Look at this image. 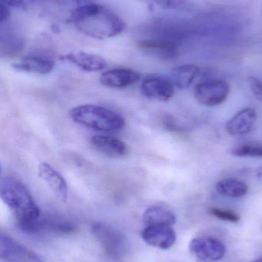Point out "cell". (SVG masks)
Returning <instances> with one entry per match:
<instances>
[{
    "label": "cell",
    "instance_id": "obj_27",
    "mask_svg": "<svg viewBox=\"0 0 262 262\" xmlns=\"http://www.w3.org/2000/svg\"><path fill=\"white\" fill-rule=\"evenodd\" d=\"M252 262H262V258H261V259L255 260V261Z\"/></svg>",
    "mask_w": 262,
    "mask_h": 262
},
{
    "label": "cell",
    "instance_id": "obj_22",
    "mask_svg": "<svg viewBox=\"0 0 262 262\" xmlns=\"http://www.w3.org/2000/svg\"><path fill=\"white\" fill-rule=\"evenodd\" d=\"M143 3H151L164 9H175L181 7L184 0H138Z\"/></svg>",
    "mask_w": 262,
    "mask_h": 262
},
{
    "label": "cell",
    "instance_id": "obj_10",
    "mask_svg": "<svg viewBox=\"0 0 262 262\" xmlns=\"http://www.w3.org/2000/svg\"><path fill=\"white\" fill-rule=\"evenodd\" d=\"M143 240L149 246L161 249H170L176 241V234L170 226H148L142 232Z\"/></svg>",
    "mask_w": 262,
    "mask_h": 262
},
{
    "label": "cell",
    "instance_id": "obj_2",
    "mask_svg": "<svg viewBox=\"0 0 262 262\" xmlns=\"http://www.w3.org/2000/svg\"><path fill=\"white\" fill-rule=\"evenodd\" d=\"M73 23L80 32L95 39L113 38L126 28V23L115 12L91 2L78 10Z\"/></svg>",
    "mask_w": 262,
    "mask_h": 262
},
{
    "label": "cell",
    "instance_id": "obj_9",
    "mask_svg": "<svg viewBox=\"0 0 262 262\" xmlns=\"http://www.w3.org/2000/svg\"><path fill=\"white\" fill-rule=\"evenodd\" d=\"M141 94L148 99L167 101L175 94V85L163 77H148L142 83Z\"/></svg>",
    "mask_w": 262,
    "mask_h": 262
},
{
    "label": "cell",
    "instance_id": "obj_1",
    "mask_svg": "<svg viewBox=\"0 0 262 262\" xmlns=\"http://www.w3.org/2000/svg\"><path fill=\"white\" fill-rule=\"evenodd\" d=\"M0 197L12 211L18 227L23 232L36 233L44 229L39 208L21 182L11 177L2 179Z\"/></svg>",
    "mask_w": 262,
    "mask_h": 262
},
{
    "label": "cell",
    "instance_id": "obj_11",
    "mask_svg": "<svg viewBox=\"0 0 262 262\" xmlns=\"http://www.w3.org/2000/svg\"><path fill=\"white\" fill-rule=\"evenodd\" d=\"M60 59L72 63L87 72H101L108 67V62L103 57L82 51L66 54L60 57Z\"/></svg>",
    "mask_w": 262,
    "mask_h": 262
},
{
    "label": "cell",
    "instance_id": "obj_21",
    "mask_svg": "<svg viewBox=\"0 0 262 262\" xmlns=\"http://www.w3.org/2000/svg\"><path fill=\"white\" fill-rule=\"evenodd\" d=\"M210 213L216 218L220 219L223 221L229 222V223H238L240 220V216L236 212L229 209H218L213 208L211 209Z\"/></svg>",
    "mask_w": 262,
    "mask_h": 262
},
{
    "label": "cell",
    "instance_id": "obj_19",
    "mask_svg": "<svg viewBox=\"0 0 262 262\" xmlns=\"http://www.w3.org/2000/svg\"><path fill=\"white\" fill-rule=\"evenodd\" d=\"M216 189L221 195L238 198L244 196L247 193L249 188L244 182L234 179H226L217 183Z\"/></svg>",
    "mask_w": 262,
    "mask_h": 262
},
{
    "label": "cell",
    "instance_id": "obj_16",
    "mask_svg": "<svg viewBox=\"0 0 262 262\" xmlns=\"http://www.w3.org/2000/svg\"><path fill=\"white\" fill-rule=\"evenodd\" d=\"M55 67L53 60L47 57L27 56L20 60L18 62L12 64V69L18 72L26 73L47 75L52 72Z\"/></svg>",
    "mask_w": 262,
    "mask_h": 262
},
{
    "label": "cell",
    "instance_id": "obj_13",
    "mask_svg": "<svg viewBox=\"0 0 262 262\" xmlns=\"http://www.w3.org/2000/svg\"><path fill=\"white\" fill-rule=\"evenodd\" d=\"M140 79L138 72L129 69H114L106 71L100 77V82L112 89H125Z\"/></svg>",
    "mask_w": 262,
    "mask_h": 262
},
{
    "label": "cell",
    "instance_id": "obj_18",
    "mask_svg": "<svg viewBox=\"0 0 262 262\" xmlns=\"http://www.w3.org/2000/svg\"><path fill=\"white\" fill-rule=\"evenodd\" d=\"M199 72L200 69L193 64L178 66L172 70V82L178 89H188L190 87Z\"/></svg>",
    "mask_w": 262,
    "mask_h": 262
},
{
    "label": "cell",
    "instance_id": "obj_5",
    "mask_svg": "<svg viewBox=\"0 0 262 262\" xmlns=\"http://www.w3.org/2000/svg\"><path fill=\"white\" fill-rule=\"evenodd\" d=\"M89 0H40L38 4L48 16L63 23H73L75 15Z\"/></svg>",
    "mask_w": 262,
    "mask_h": 262
},
{
    "label": "cell",
    "instance_id": "obj_26",
    "mask_svg": "<svg viewBox=\"0 0 262 262\" xmlns=\"http://www.w3.org/2000/svg\"><path fill=\"white\" fill-rule=\"evenodd\" d=\"M256 175L258 178L262 180V166L261 167L258 168V170L256 171Z\"/></svg>",
    "mask_w": 262,
    "mask_h": 262
},
{
    "label": "cell",
    "instance_id": "obj_20",
    "mask_svg": "<svg viewBox=\"0 0 262 262\" xmlns=\"http://www.w3.org/2000/svg\"><path fill=\"white\" fill-rule=\"evenodd\" d=\"M232 154L236 157H262V146L245 145L234 149L232 151Z\"/></svg>",
    "mask_w": 262,
    "mask_h": 262
},
{
    "label": "cell",
    "instance_id": "obj_7",
    "mask_svg": "<svg viewBox=\"0 0 262 262\" xmlns=\"http://www.w3.org/2000/svg\"><path fill=\"white\" fill-rule=\"evenodd\" d=\"M229 92V84L226 81L218 80L198 84L195 88L194 95L200 104L212 107L224 102Z\"/></svg>",
    "mask_w": 262,
    "mask_h": 262
},
{
    "label": "cell",
    "instance_id": "obj_14",
    "mask_svg": "<svg viewBox=\"0 0 262 262\" xmlns=\"http://www.w3.org/2000/svg\"><path fill=\"white\" fill-rule=\"evenodd\" d=\"M38 172L40 178L47 183L54 193L60 200L66 202L68 193L67 183L62 174L46 162L38 165Z\"/></svg>",
    "mask_w": 262,
    "mask_h": 262
},
{
    "label": "cell",
    "instance_id": "obj_24",
    "mask_svg": "<svg viewBox=\"0 0 262 262\" xmlns=\"http://www.w3.org/2000/svg\"><path fill=\"white\" fill-rule=\"evenodd\" d=\"M249 83L251 91L255 98L260 101H262V81L255 77L252 76L249 78Z\"/></svg>",
    "mask_w": 262,
    "mask_h": 262
},
{
    "label": "cell",
    "instance_id": "obj_15",
    "mask_svg": "<svg viewBox=\"0 0 262 262\" xmlns=\"http://www.w3.org/2000/svg\"><path fill=\"white\" fill-rule=\"evenodd\" d=\"M257 113L255 109L247 107L235 115L226 124V129L232 136L249 134L256 122Z\"/></svg>",
    "mask_w": 262,
    "mask_h": 262
},
{
    "label": "cell",
    "instance_id": "obj_25",
    "mask_svg": "<svg viewBox=\"0 0 262 262\" xmlns=\"http://www.w3.org/2000/svg\"><path fill=\"white\" fill-rule=\"evenodd\" d=\"M10 16V12H9V6L1 3V8H0V23H3L7 21L8 18Z\"/></svg>",
    "mask_w": 262,
    "mask_h": 262
},
{
    "label": "cell",
    "instance_id": "obj_4",
    "mask_svg": "<svg viewBox=\"0 0 262 262\" xmlns=\"http://www.w3.org/2000/svg\"><path fill=\"white\" fill-rule=\"evenodd\" d=\"M92 233L111 258L121 259L129 252L127 238L113 226L106 223H95L92 226Z\"/></svg>",
    "mask_w": 262,
    "mask_h": 262
},
{
    "label": "cell",
    "instance_id": "obj_17",
    "mask_svg": "<svg viewBox=\"0 0 262 262\" xmlns=\"http://www.w3.org/2000/svg\"><path fill=\"white\" fill-rule=\"evenodd\" d=\"M143 220L146 226L155 225L172 226L176 222V217L172 211L166 208L153 206L145 211Z\"/></svg>",
    "mask_w": 262,
    "mask_h": 262
},
{
    "label": "cell",
    "instance_id": "obj_6",
    "mask_svg": "<svg viewBox=\"0 0 262 262\" xmlns=\"http://www.w3.org/2000/svg\"><path fill=\"white\" fill-rule=\"evenodd\" d=\"M189 251L198 261L214 262L219 261L224 257L226 247L220 240L203 237L191 241Z\"/></svg>",
    "mask_w": 262,
    "mask_h": 262
},
{
    "label": "cell",
    "instance_id": "obj_12",
    "mask_svg": "<svg viewBox=\"0 0 262 262\" xmlns=\"http://www.w3.org/2000/svg\"><path fill=\"white\" fill-rule=\"evenodd\" d=\"M90 143L95 150L110 158H123L129 152L126 143L115 137L94 136L91 138Z\"/></svg>",
    "mask_w": 262,
    "mask_h": 262
},
{
    "label": "cell",
    "instance_id": "obj_8",
    "mask_svg": "<svg viewBox=\"0 0 262 262\" xmlns=\"http://www.w3.org/2000/svg\"><path fill=\"white\" fill-rule=\"evenodd\" d=\"M0 261L43 262L36 254L3 233L0 235Z\"/></svg>",
    "mask_w": 262,
    "mask_h": 262
},
{
    "label": "cell",
    "instance_id": "obj_3",
    "mask_svg": "<svg viewBox=\"0 0 262 262\" xmlns=\"http://www.w3.org/2000/svg\"><path fill=\"white\" fill-rule=\"evenodd\" d=\"M73 121L95 130L112 132L122 130L126 121L116 112L95 104H82L71 110Z\"/></svg>",
    "mask_w": 262,
    "mask_h": 262
},
{
    "label": "cell",
    "instance_id": "obj_23",
    "mask_svg": "<svg viewBox=\"0 0 262 262\" xmlns=\"http://www.w3.org/2000/svg\"><path fill=\"white\" fill-rule=\"evenodd\" d=\"M39 1L40 0H1V3L9 7L27 9L35 3H39Z\"/></svg>",
    "mask_w": 262,
    "mask_h": 262
}]
</instances>
